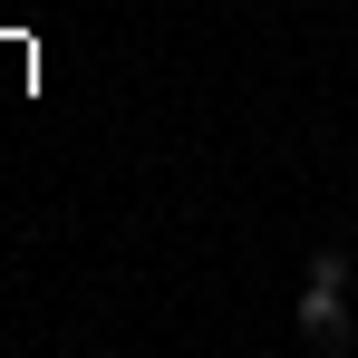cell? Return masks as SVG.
<instances>
[{"label": "cell", "instance_id": "6da1fadb", "mask_svg": "<svg viewBox=\"0 0 358 358\" xmlns=\"http://www.w3.org/2000/svg\"><path fill=\"white\" fill-rule=\"evenodd\" d=\"M300 339L310 349H349V252H310V291H300Z\"/></svg>", "mask_w": 358, "mask_h": 358}]
</instances>
